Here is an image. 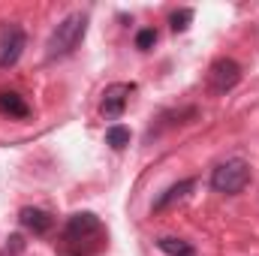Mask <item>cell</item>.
Returning a JSON list of instances; mask_svg holds the SVG:
<instances>
[{
	"label": "cell",
	"instance_id": "cell-1",
	"mask_svg": "<svg viewBox=\"0 0 259 256\" xmlns=\"http://www.w3.org/2000/svg\"><path fill=\"white\" fill-rule=\"evenodd\" d=\"M84 33H88V15H84V12H69L66 18L58 21V27L52 30V36H49V42H46V61L55 64V61L69 58V55L81 46Z\"/></svg>",
	"mask_w": 259,
	"mask_h": 256
},
{
	"label": "cell",
	"instance_id": "cell-2",
	"mask_svg": "<svg viewBox=\"0 0 259 256\" xmlns=\"http://www.w3.org/2000/svg\"><path fill=\"white\" fill-rule=\"evenodd\" d=\"M250 184V163L241 160V157H232V160H223L214 172H211V187L223 196H238Z\"/></svg>",
	"mask_w": 259,
	"mask_h": 256
},
{
	"label": "cell",
	"instance_id": "cell-3",
	"mask_svg": "<svg viewBox=\"0 0 259 256\" xmlns=\"http://www.w3.org/2000/svg\"><path fill=\"white\" fill-rule=\"evenodd\" d=\"M64 238H66V244H78V247L88 244V241H97V244L103 247V244H106V229H103V223H100L97 214L78 211V214H72V217L66 220Z\"/></svg>",
	"mask_w": 259,
	"mask_h": 256
},
{
	"label": "cell",
	"instance_id": "cell-4",
	"mask_svg": "<svg viewBox=\"0 0 259 256\" xmlns=\"http://www.w3.org/2000/svg\"><path fill=\"white\" fill-rule=\"evenodd\" d=\"M241 81V66L235 64L232 58H217L211 69H208V91L211 94H229L235 84Z\"/></svg>",
	"mask_w": 259,
	"mask_h": 256
},
{
	"label": "cell",
	"instance_id": "cell-5",
	"mask_svg": "<svg viewBox=\"0 0 259 256\" xmlns=\"http://www.w3.org/2000/svg\"><path fill=\"white\" fill-rule=\"evenodd\" d=\"M133 91H136V84H133V81H115V84H109V88L103 91L100 115H103L106 121H115V118H121V115H124V109H127L130 94H133Z\"/></svg>",
	"mask_w": 259,
	"mask_h": 256
},
{
	"label": "cell",
	"instance_id": "cell-6",
	"mask_svg": "<svg viewBox=\"0 0 259 256\" xmlns=\"http://www.w3.org/2000/svg\"><path fill=\"white\" fill-rule=\"evenodd\" d=\"M24 46H27L24 30H21L18 24L6 27L3 39H0V69H9V66L18 64V61H21V55H24Z\"/></svg>",
	"mask_w": 259,
	"mask_h": 256
},
{
	"label": "cell",
	"instance_id": "cell-7",
	"mask_svg": "<svg viewBox=\"0 0 259 256\" xmlns=\"http://www.w3.org/2000/svg\"><path fill=\"white\" fill-rule=\"evenodd\" d=\"M18 223L27 229V232H33V235H49L52 229H55V217L49 214V211H42V208H21L18 211Z\"/></svg>",
	"mask_w": 259,
	"mask_h": 256
},
{
	"label": "cell",
	"instance_id": "cell-8",
	"mask_svg": "<svg viewBox=\"0 0 259 256\" xmlns=\"http://www.w3.org/2000/svg\"><path fill=\"white\" fill-rule=\"evenodd\" d=\"M196 187V178H184V181H178V184H172V187H166V190L160 193L157 199H154V205H151V214H160V211H166L169 205H175V202H181L187 193Z\"/></svg>",
	"mask_w": 259,
	"mask_h": 256
},
{
	"label": "cell",
	"instance_id": "cell-9",
	"mask_svg": "<svg viewBox=\"0 0 259 256\" xmlns=\"http://www.w3.org/2000/svg\"><path fill=\"white\" fill-rule=\"evenodd\" d=\"M0 115H9V118H27V115H30V106H27L24 97H18L15 91H3V94H0Z\"/></svg>",
	"mask_w": 259,
	"mask_h": 256
},
{
	"label": "cell",
	"instance_id": "cell-10",
	"mask_svg": "<svg viewBox=\"0 0 259 256\" xmlns=\"http://www.w3.org/2000/svg\"><path fill=\"white\" fill-rule=\"evenodd\" d=\"M106 142L115 148V151H124L130 145V127H124V124H112V127L106 130Z\"/></svg>",
	"mask_w": 259,
	"mask_h": 256
},
{
	"label": "cell",
	"instance_id": "cell-11",
	"mask_svg": "<svg viewBox=\"0 0 259 256\" xmlns=\"http://www.w3.org/2000/svg\"><path fill=\"white\" fill-rule=\"evenodd\" d=\"M157 247H160L163 253H169V256H181V253H190V250H193L184 238H169V235H166V238H160V241H157Z\"/></svg>",
	"mask_w": 259,
	"mask_h": 256
},
{
	"label": "cell",
	"instance_id": "cell-12",
	"mask_svg": "<svg viewBox=\"0 0 259 256\" xmlns=\"http://www.w3.org/2000/svg\"><path fill=\"white\" fill-rule=\"evenodd\" d=\"M190 21H193V9H178V12H172V18H169V24H172L175 33H178V30H187Z\"/></svg>",
	"mask_w": 259,
	"mask_h": 256
},
{
	"label": "cell",
	"instance_id": "cell-13",
	"mask_svg": "<svg viewBox=\"0 0 259 256\" xmlns=\"http://www.w3.org/2000/svg\"><path fill=\"white\" fill-rule=\"evenodd\" d=\"M154 42H157V30H154V27H145V30L136 33V49H139V52H148Z\"/></svg>",
	"mask_w": 259,
	"mask_h": 256
},
{
	"label": "cell",
	"instance_id": "cell-14",
	"mask_svg": "<svg viewBox=\"0 0 259 256\" xmlns=\"http://www.w3.org/2000/svg\"><path fill=\"white\" fill-rule=\"evenodd\" d=\"M181 256H196V250H190V253H181Z\"/></svg>",
	"mask_w": 259,
	"mask_h": 256
}]
</instances>
